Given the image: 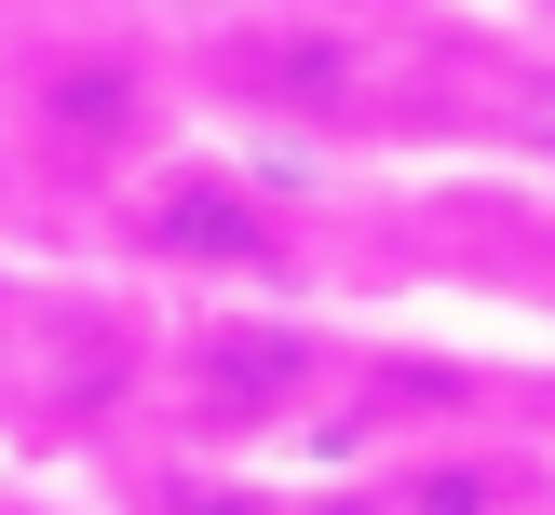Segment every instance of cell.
Wrapping results in <instances>:
<instances>
[{
    "label": "cell",
    "mask_w": 555,
    "mask_h": 515,
    "mask_svg": "<svg viewBox=\"0 0 555 515\" xmlns=\"http://www.w3.org/2000/svg\"><path fill=\"white\" fill-rule=\"evenodd\" d=\"M27 150L81 190H135L163 163V81L135 68L122 41H68L27 68Z\"/></svg>",
    "instance_id": "obj_3"
},
{
    "label": "cell",
    "mask_w": 555,
    "mask_h": 515,
    "mask_svg": "<svg viewBox=\"0 0 555 515\" xmlns=\"http://www.w3.org/2000/svg\"><path fill=\"white\" fill-rule=\"evenodd\" d=\"M217 95H244L258 123H325V136H339L352 108H366V54H352V27L244 14L231 41H217Z\"/></svg>",
    "instance_id": "obj_4"
},
{
    "label": "cell",
    "mask_w": 555,
    "mask_h": 515,
    "mask_svg": "<svg viewBox=\"0 0 555 515\" xmlns=\"http://www.w3.org/2000/svg\"><path fill=\"white\" fill-rule=\"evenodd\" d=\"M0 190H14V163H0Z\"/></svg>",
    "instance_id": "obj_8"
},
{
    "label": "cell",
    "mask_w": 555,
    "mask_h": 515,
    "mask_svg": "<svg viewBox=\"0 0 555 515\" xmlns=\"http://www.w3.org/2000/svg\"><path fill=\"white\" fill-rule=\"evenodd\" d=\"M379 488H393V515H529L542 502L502 448H406V461H379Z\"/></svg>",
    "instance_id": "obj_5"
},
{
    "label": "cell",
    "mask_w": 555,
    "mask_h": 515,
    "mask_svg": "<svg viewBox=\"0 0 555 515\" xmlns=\"http://www.w3.org/2000/svg\"><path fill=\"white\" fill-rule=\"evenodd\" d=\"M339 394V339L298 312H204L177 352H163V407H177L190 448H271V434H298L312 407Z\"/></svg>",
    "instance_id": "obj_1"
},
{
    "label": "cell",
    "mask_w": 555,
    "mask_h": 515,
    "mask_svg": "<svg viewBox=\"0 0 555 515\" xmlns=\"http://www.w3.org/2000/svg\"><path fill=\"white\" fill-rule=\"evenodd\" d=\"M542 27H555V0H542Z\"/></svg>",
    "instance_id": "obj_9"
},
{
    "label": "cell",
    "mask_w": 555,
    "mask_h": 515,
    "mask_svg": "<svg viewBox=\"0 0 555 515\" xmlns=\"http://www.w3.org/2000/svg\"><path fill=\"white\" fill-rule=\"evenodd\" d=\"M122 244L150 271H204V285H285L298 271V217L217 150H163L122 190Z\"/></svg>",
    "instance_id": "obj_2"
},
{
    "label": "cell",
    "mask_w": 555,
    "mask_h": 515,
    "mask_svg": "<svg viewBox=\"0 0 555 515\" xmlns=\"http://www.w3.org/2000/svg\"><path fill=\"white\" fill-rule=\"evenodd\" d=\"M285 515H393V488H379V475H339V488H298Z\"/></svg>",
    "instance_id": "obj_7"
},
{
    "label": "cell",
    "mask_w": 555,
    "mask_h": 515,
    "mask_svg": "<svg viewBox=\"0 0 555 515\" xmlns=\"http://www.w3.org/2000/svg\"><path fill=\"white\" fill-rule=\"evenodd\" d=\"M150 515H285V502H271V488H231V475H163Z\"/></svg>",
    "instance_id": "obj_6"
}]
</instances>
